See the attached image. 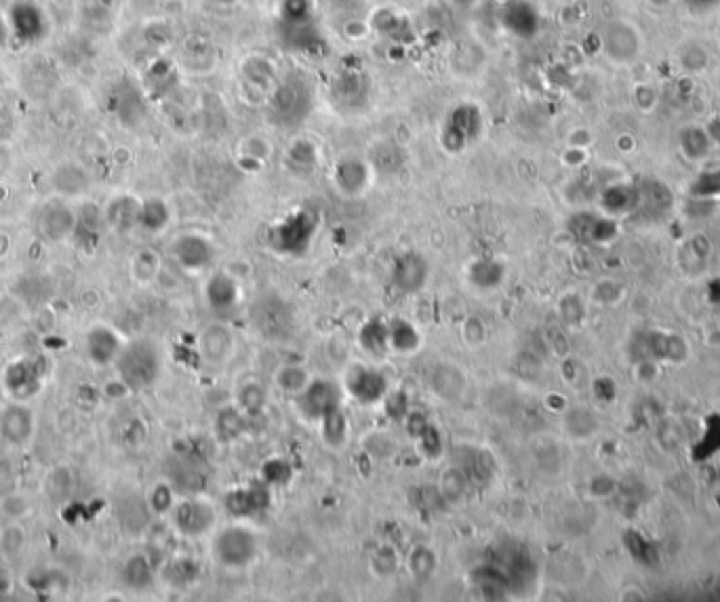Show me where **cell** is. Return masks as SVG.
Listing matches in <instances>:
<instances>
[{"label":"cell","mask_w":720,"mask_h":602,"mask_svg":"<svg viewBox=\"0 0 720 602\" xmlns=\"http://www.w3.org/2000/svg\"><path fill=\"white\" fill-rule=\"evenodd\" d=\"M426 428H428V419L423 415H419V413H411L409 415V434L411 436L419 438Z\"/></svg>","instance_id":"cell-45"},{"label":"cell","mask_w":720,"mask_h":602,"mask_svg":"<svg viewBox=\"0 0 720 602\" xmlns=\"http://www.w3.org/2000/svg\"><path fill=\"white\" fill-rule=\"evenodd\" d=\"M24 541H26V533H24V529L17 527V525L9 527V529L3 533V548H7V550H11V552H17V550L24 545Z\"/></svg>","instance_id":"cell-44"},{"label":"cell","mask_w":720,"mask_h":602,"mask_svg":"<svg viewBox=\"0 0 720 602\" xmlns=\"http://www.w3.org/2000/svg\"><path fill=\"white\" fill-rule=\"evenodd\" d=\"M278 384H280L285 390H289V392H297V390H303V388L308 386V377H306V373H303L301 369H297V367H287V369L280 371Z\"/></svg>","instance_id":"cell-36"},{"label":"cell","mask_w":720,"mask_h":602,"mask_svg":"<svg viewBox=\"0 0 720 602\" xmlns=\"http://www.w3.org/2000/svg\"><path fill=\"white\" fill-rule=\"evenodd\" d=\"M148 268H150V270H156V262H154V255H152L150 251H144V253H140V255L133 259V274H135L137 278H142V280H148V278H152V276L148 274Z\"/></svg>","instance_id":"cell-43"},{"label":"cell","mask_w":720,"mask_h":602,"mask_svg":"<svg viewBox=\"0 0 720 602\" xmlns=\"http://www.w3.org/2000/svg\"><path fill=\"white\" fill-rule=\"evenodd\" d=\"M360 343L365 345L367 352L375 356H384L390 347V326L382 320H371L360 331Z\"/></svg>","instance_id":"cell-22"},{"label":"cell","mask_w":720,"mask_h":602,"mask_svg":"<svg viewBox=\"0 0 720 602\" xmlns=\"http://www.w3.org/2000/svg\"><path fill=\"white\" fill-rule=\"evenodd\" d=\"M457 469L470 480H487L491 476V461L476 449H463Z\"/></svg>","instance_id":"cell-23"},{"label":"cell","mask_w":720,"mask_h":602,"mask_svg":"<svg viewBox=\"0 0 720 602\" xmlns=\"http://www.w3.org/2000/svg\"><path fill=\"white\" fill-rule=\"evenodd\" d=\"M367 181V171L363 167V163L358 160H343L337 167V183L341 188V192L354 194L363 190Z\"/></svg>","instance_id":"cell-25"},{"label":"cell","mask_w":720,"mask_h":602,"mask_svg":"<svg viewBox=\"0 0 720 602\" xmlns=\"http://www.w3.org/2000/svg\"><path fill=\"white\" fill-rule=\"evenodd\" d=\"M123 581L131 587V589H137V592H144L152 585L154 581V575H152V566L148 562L146 556L142 554H135L131 556L125 566H123Z\"/></svg>","instance_id":"cell-21"},{"label":"cell","mask_w":720,"mask_h":602,"mask_svg":"<svg viewBox=\"0 0 720 602\" xmlns=\"http://www.w3.org/2000/svg\"><path fill=\"white\" fill-rule=\"evenodd\" d=\"M7 386L13 394H36L40 386V375L36 373L34 365L28 360L13 363L7 371Z\"/></svg>","instance_id":"cell-18"},{"label":"cell","mask_w":720,"mask_h":602,"mask_svg":"<svg viewBox=\"0 0 720 602\" xmlns=\"http://www.w3.org/2000/svg\"><path fill=\"white\" fill-rule=\"evenodd\" d=\"M169 221V211L160 200H148L140 209V223L148 229H160Z\"/></svg>","instance_id":"cell-30"},{"label":"cell","mask_w":720,"mask_h":602,"mask_svg":"<svg viewBox=\"0 0 720 602\" xmlns=\"http://www.w3.org/2000/svg\"><path fill=\"white\" fill-rule=\"evenodd\" d=\"M53 186L61 194L76 196V194H82L89 188V175H87L84 169H80L76 165H63V167H59L55 171Z\"/></svg>","instance_id":"cell-19"},{"label":"cell","mask_w":720,"mask_h":602,"mask_svg":"<svg viewBox=\"0 0 720 602\" xmlns=\"http://www.w3.org/2000/svg\"><path fill=\"white\" fill-rule=\"evenodd\" d=\"M386 411L392 419H403L405 415H409V398L405 392H394L390 398H388V405H386Z\"/></svg>","instance_id":"cell-40"},{"label":"cell","mask_w":720,"mask_h":602,"mask_svg":"<svg viewBox=\"0 0 720 602\" xmlns=\"http://www.w3.org/2000/svg\"><path fill=\"white\" fill-rule=\"evenodd\" d=\"M230 347V335L223 329H211L202 337V349L211 360H221L227 354Z\"/></svg>","instance_id":"cell-31"},{"label":"cell","mask_w":720,"mask_h":602,"mask_svg":"<svg viewBox=\"0 0 720 602\" xmlns=\"http://www.w3.org/2000/svg\"><path fill=\"white\" fill-rule=\"evenodd\" d=\"M36 415L24 402H11L0 411V438L13 446H24L34 438Z\"/></svg>","instance_id":"cell-6"},{"label":"cell","mask_w":720,"mask_h":602,"mask_svg":"<svg viewBox=\"0 0 720 602\" xmlns=\"http://www.w3.org/2000/svg\"><path fill=\"white\" fill-rule=\"evenodd\" d=\"M78 225V219L72 209H68L63 202H51L45 206L38 219L40 234L51 240V243H61L70 234H74Z\"/></svg>","instance_id":"cell-11"},{"label":"cell","mask_w":720,"mask_h":602,"mask_svg":"<svg viewBox=\"0 0 720 602\" xmlns=\"http://www.w3.org/2000/svg\"><path fill=\"white\" fill-rule=\"evenodd\" d=\"M32 510L30 506V499L17 491H9V493H3L0 495V512H3L5 516L13 518V520H20L24 516H28Z\"/></svg>","instance_id":"cell-29"},{"label":"cell","mask_w":720,"mask_h":602,"mask_svg":"<svg viewBox=\"0 0 720 602\" xmlns=\"http://www.w3.org/2000/svg\"><path fill=\"white\" fill-rule=\"evenodd\" d=\"M430 384H432V390L440 396V398H447V400H453L457 398L461 392H463V373L451 365H438L434 371H432V377H430Z\"/></svg>","instance_id":"cell-17"},{"label":"cell","mask_w":720,"mask_h":602,"mask_svg":"<svg viewBox=\"0 0 720 602\" xmlns=\"http://www.w3.org/2000/svg\"><path fill=\"white\" fill-rule=\"evenodd\" d=\"M421 446H423V451L428 453V457H436L440 451H442V444H440V434H438V430L434 428V426H430L428 423V428L421 432Z\"/></svg>","instance_id":"cell-41"},{"label":"cell","mask_w":720,"mask_h":602,"mask_svg":"<svg viewBox=\"0 0 720 602\" xmlns=\"http://www.w3.org/2000/svg\"><path fill=\"white\" fill-rule=\"evenodd\" d=\"M390 345L398 352H411L419 343L417 331L407 320H392L390 324Z\"/></svg>","instance_id":"cell-26"},{"label":"cell","mask_w":720,"mask_h":602,"mask_svg":"<svg viewBox=\"0 0 720 602\" xmlns=\"http://www.w3.org/2000/svg\"><path fill=\"white\" fill-rule=\"evenodd\" d=\"M316 229V217L310 211H297L280 221L272 234L270 243L276 251L289 255H301L310 247V240Z\"/></svg>","instance_id":"cell-4"},{"label":"cell","mask_w":720,"mask_h":602,"mask_svg":"<svg viewBox=\"0 0 720 602\" xmlns=\"http://www.w3.org/2000/svg\"><path fill=\"white\" fill-rule=\"evenodd\" d=\"M345 434H347V419L341 413V409H335L322 417V438L327 444H331V446L343 444Z\"/></svg>","instance_id":"cell-27"},{"label":"cell","mask_w":720,"mask_h":602,"mask_svg":"<svg viewBox=\"0 0 720 602\" xmlns=\"http://www.w3.org/2000/svg\"><path fill=\"white\" fill-rule=\"evenodd\" d=\"M341 402V392L333 382L316 379L308 384L299 396V409L314 419H322L331 411L339 409Z\"/></svg>","instance_id":"cell-9"},{"label":"cell","mask_w":720,"mask_h":602,"mask_svg":"<svg viewBox=\"0 0 720 602\" xmlns=\"http://www.w3.org/2000/svg\"><path fill=\"white\" fill-rule=\"evenodd\" d=\"M428 262L417 255V253H407L403 257L396 259L394 264V270H392V285L405 293V295H411V293H417L426 280H428Z\"/></svg>","instance_id":"cell-12"},{"label":"cell","mask_w":720,"mask_h":602,"mask_svg":"<svg viewBox=\"0 0 720 602\" xmlns=\"http://www.w3.org/2000/svg\"><path fill=\"white\" fill-rule=\"evenodd\" d=\"M11 22H13L15 32L26 40H34V38L43 36V32H45L43 30L45 28L43 13L34 5H28V3H22V5L11 9Z\"/></svg>","instance_id":"cell-16"},{"label":"cell","mask_w":720,"mask_h":602,"mask_svg":"<svg viewBox=\"0 0 720 602\" xmlns=\"http://www.w3.org/2000/svg\"><path fill=\"white\" fill-rule=\"evenodd\" d=\"M533 577L531 554L520 543H502L480 571V592L487 598H504L510 589L525 587Z\"/></svg>","instance_id":"cell-1"},{"label":"cell","mask_w":720,"mask_h":602,"mask_svg":"<svg viewBox=\"0 0 720 602\" xmlns=\"http://www.w3.org/2000/svg\"><path fill=\"white\" fill-rule=\"evenodd\" d=\"M480 133V112L474 105H459L447 123L442 133V144L457 152L463 150L467 142H472Z\"/></svg>","instance_id":"cell-8"},{"label":"cell","mask_w":720,"mask_h":602,"mask_svg":"<svg viewBox=\"0 0 720 602\" xmlns=\"http://www.w3.org/2000/svg\"><path fill=\"white\" fill-rule=\"evenodd\" d=\"M502 278H504V268L497 262H478L472 268V283L483 289L497 287Z\"/></svg>","instance_id":"cell-28"},{"label":"cell","mask_w":720,"mask_h":602,"mask_svg":"<svg viewBox=\"0 0 720 602\" xmlns=\"http://www.w3.org/2000/svg\"><path fill=\"white\" fill-rule=\"evenodd\" d=\"M217 558L227 566H245L249 564L257 554V541L255 535L243 527L225 529L217 537Z\"/></svg>","instance_id":"cell-5"},{"label":"cell","mask_w":720,"mask_h":602,"mask_svg":"<svg viewBox=\"0 0 720 602\" xmlns=\"http://www.w3.org/2000/svg\"><path fill=\"white\" fill-rule=\"evenodd\" d=\"M251 322L257 333L270 341H285L295 329L291 306L278 295H264L251 306Z\"/></svg>","instance_id":"cell-3"},{"label":"cell","mask_w":720,"mask_h":602,"mask_svg":"<svg viewBox=\"0 0 720 602\" xmlns=\"http://www.w3.org/2000/svg\"><path fill=\"white\" fill-rule=\"evenodd\" d=\"M72 487H74V478H72L70 467H66V465H59V467L51 469V474L45 480V493H47V497L51 502L68 499L70 493H72Z\"/></svg>","instance_id":"cell-24"},{"label":"cell","mask_w":720,"mask_h":602,"mask_svg":"<svg viewBox=\"0 0 720 602\" xmlns=\"http://www.w3.org/2000/svg\"><path fill=\"white\" fill-rule=\"evenodd\" d=\"M243 428H245V419L236 409H225V411L219 413V417H217V434H219V438L232 440V438H236L240 432H243Z\"/></svg>","instance_id":"cell-32"},{"label":"cell","mask_w":720,"mask_h":602,"mask_svg":"<svg viewBox=\"0 0 720 602\" xmlns=\"http://www.w3.org/2000/svg\"><path fill=\"white\" fill-rule=\"evenodd\" d=\"M262 474H264V480H266V483L283 485V483H287V480L291 478V465H289L285 459H270V461L264 465Z\"/></svg>","instance_id":"cell-35"},{"label":"cell","mask_w":720,"mask_h":602,"mask_svg":"<svg viewBox=\"0 0 720 602\" xmlns=\"http://www.w3.org/2000/svg\"><path fill=\"white\" fill-rule=\"evenodd\" d=\"M123 341H120V335L110 329L107 324H97L93 326L87 337H84V349H87V356L93 365L97 367H107V365H114L116 363V358L120 354V349H123Z\"/></svg>","instance_id":"cell-10"},{"label":"cell","mask_w":720,"mask_h":602,"mask_svg":"<svg viewBox=\"0 0 720 602\" xmlns=\"http://www.w3.org/2000/svg\"><path fill=\"white\" fill-rule=\"evenodd\" d=\"M347 390L358 402L373 405L386 396L388 382L382 373H377L373 369H358L352 373V377L347 382Z\"/></svg>","instance_id":"cell-14"},{"label":"cell","mask_w":720,"mask_h":602,"mask_svg":"<svg viewBox=\"0 0 720 602\" xmlns=\"http://www.w3.org/2000/svg\"><path fill=\"white\" fill-rule=\"evenodd\" d=\"M150 506L154 512H167L171 510L173 506V495H171V489L167 485H158L152 493V499H150Z\"/></svg>","instance_id":"cell-42"},{"label":"cell","mask_w":720,"mask_h":602,"mask_svg":"<svg viewBox=\"0 0 720 602\" xmlns=\"http://www.w3.org/2000/svg\"><path fill=\"white\" fill-rule=\"evenodd\" d=\"M411 499H413L417 510L432 514V512L440 510V506L444 502V495H442V491H436L434 487H421V489H415L411 493Z\"/></svg>","instance_id":"cell-33"},{"label":"cell","mask_w":720,"mask_h":602,"mask_svg":"<svg viewBox=\"0 0 720 602\" xmlns=\"http://www.w3.org/2000/svg\"><path fill=\"white\" fill-rule=\"evenodd\" d=\"M171 581H175V583H188V581H194V577H196V564L194 562H190L188 558H181V560H177L173 566H171Z\"/></svg>","instance_id":"cell-39"},{"label":"cell","mask_w":720,"mask_h":602,"mask_svg":"<svg viewBox=\"0 0 720 602\" xmlns=\"http://www.w3.org/2000/svg\"><path fill=\"white\" fill-rule=\"evenodd\" d=\"M213 522H215L213 508L202 502L188 499L175 508V525L183 535H192V537L202 535Z\"/></svg>","instance_id":"cell-13"},{"label":"cell","mask_w":720,"mask_h":602,"mask_svg":"<svg viewBox=\"0 0 720 602\" xmlns=\"http://www.w3.org/2000/svg\"><path fill=\"white\" fill-rule=\"evenodd\" d=\"M434 566H436V558H434L432 550H428V548H417L409 558V571L417 579H428L434 573Z\"/></svg>","instance_id":"cell-34"},{"label":"cell","mask_w":720,"mask_h":602,"mask_svg":"<svg viewBox=\"0 0 720 602\" xmlns=\"http://www.w3.org/2000/svg\"><path fill=\"white\" fill-rule=\"evenodd\" d=\"M463 474L459 469H453L442 480V495L444 499H459L463 495Z\"/></svg>","instance_id":"cell-37"},{"label":"cell","mask_w":720,"mask_h":602,"mask_svg":"<svg viewBox=\"0 0 720 602\" xmlns=\"http://www.w3.org/2000/svg\"><path fill=\"white\" fill-rule=\"evenodd\" d=\"M173 253L177 257V262L186 268V270H200L211 262V245L207 243L204 238L200 236H181L175 247Z\"/></svg>","instance_id":"cell-15"},{"label":"cell","mask_w":720,"mask_h":602,"mask_svg":"<svg viewBox=\"0 0 720 602\" xmlns=\"http://www.w3.org/2000/svg\"><path fill=\"white\" fill-rule=\"evenodd\" d=\"M238 289L225 274H215L207 285V299L215 310H230L236 303Z\"/></svg>","instance_id":"cell-20"},{"label":"cell","mask_w":720,"mask_h":602,"mask_svg":"<svg viewBox=\"0 0 720 602\" xmlns=\"http://www.w3.org/2000/svg\"><path fill=\"white\" fill-rule=\"evenodd\" d=\"M266 394L260 386H247L245 390H240V405L247 411H260L264 407Z\"/></svg>","instance_id":"cell-38"},{"label":"cell","mask_w":720,"mask_h":602,"mask_svg":"<svg viewBox=\"0 0 720 602\" xmlns=\"http://www.w3.org/2000/svg\"><path fill=\"white\" fill-rule=\"evenodd\" d=\"M116 371L131 392L150 388L163 369L160 354L154 343L150 341H133L120 349L116 358Z\"/></svg>","instance_id":"cell-2"},{"label":"cell","mask_w":720,"mask_h":602,"mask_svg":"<svg viewBox=\"0 0 720 602\" xmlns=\"http://www.w3.org/2000/svg\"><path fill=\"white\" fill-rule=\"evenodd\" d=\"M272 506L270 489L264 483H249L245 487H238L227 493L225 508L232 516L249 518L260 512H266Z\"/></svg>","instance_id":"cell-7"}]
</instances>
